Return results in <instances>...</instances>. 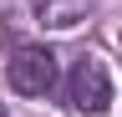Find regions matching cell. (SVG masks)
I'll use <instances>...</instances> for the list:
<instances>
[{
    "mask_svg": "<svg viewBox=\"0 0 122 117\" xmlns=\"http://www.w3.org/2000/svg\"><path fill=\"white\" fill-rule=\"evenodd\" d=\"M5 81H10V92H20V97H46L56 86V56L46 46H20L5 61Z\"/></svg>",
    "mask_w": 122,
    "mask_h": 117,
    "instance_id": "cell-1",
    "label": "cell"
},
{
    "mask_svg": "<svg viewBox=\"0 0 122 117\" xmlns=\"http://www.w3.org/2000/svg\"><path fill=\"white\" fill-rule=\"evenodd\" d=\"M71 107L76 112H107V102H112V76H107V66L97 56H81V61L71 66Z\"/></svg>",
    "mask_w": 122,
    "mask_h": 117,
    "instance_id": "cell-2",
    "label": "cell"
},
{
    "mask_svg": "<svg viewBox=\"0 0 122 117\" xmlns=\"http://www.w3.org/2000/svg\"><path fill=\"white\" fill-rule=\"evenodd\" d=\"M36 5L41 25H51V31H71V25H81L92 10H97V0H30Z\"/></svg>",
    "mask_w": 122,
    "mask_h": 117,
    "instance_id": "cell-3",
    "label": "cell"
},
{
    "mask_svg": "<svg viewBox=\"0 0 122 117\" xmlns=\"http://www.w3.org/2000/svg\"><path fill=\"white\" fill-rule=\"evenodd\" d=\"M0 117H5V107H0Z\"/></svg>",
    "mask_w": 122,
    "mask_h": 117,
    "instance_id": "cell-4",
    "label": "cell"
}]
</instances>
